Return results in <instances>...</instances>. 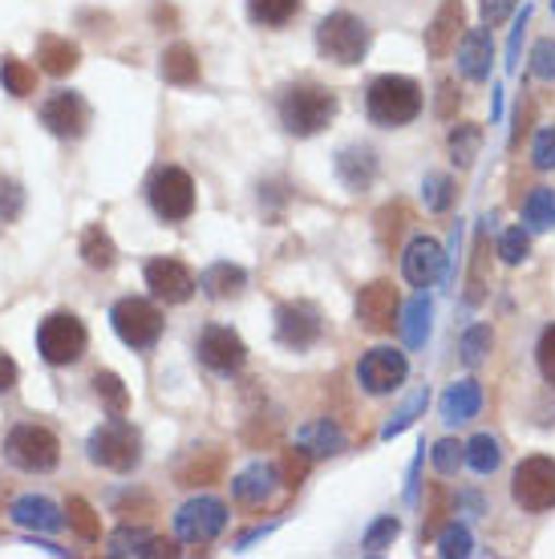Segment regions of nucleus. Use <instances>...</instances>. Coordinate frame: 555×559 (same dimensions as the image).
Wrapping results in <instances>:
<instances>
[{"instance_id": "obj_36", "label": "nucleus", "mask_w": 555, "mask_h": 559, "mask_svg": "<svg viewBox=\"0 0 555 559\" xmlns=\"http://www.w3.org/2000/svg\"><path fill=\"white\" fill-rule=\"evenodd\" d=\"M479 142H483V130L474 122H459V130H450V154L459 167H471L474 154H479Z\"/></svg>"}, {"instance_id": "obj_43", "label": "nucleus", "mask_w": 555, "mask_h": 559, "mask_svg": "<svg viewBox=\"0 0 555 559\" xmlns=\"http://www.w3.org/2000/svg\"><path fill=\"white\" fill-rule=\"evenodd\" d=\"M426 329H430V300H426V296H417L414 305H410L405 341H410V345H422V341H426Z\"/></svg>"}, {"instance_id": "obj_6", "label": "nucleus", "mask_w": 555, "mask_h": 559, "mask_svg": "<svg viewBox=\"0 0 555 559\" xmlns=\"http://www.w3.org/2000/svg\"><path fill=\"white\" fill-rule=\"evenodd\" d=\"M511 503L528 515L552 511L555 507V459L531 454L511 471Z\"/></svg>"}, {"instance_id": "obj_5", "label": "nucleus", "mask_w": 555, "mask_h": 559, "mask_svg": "<svg viewBox=\"0 0 555 559\" xmlns=\"http://www.w3.org/2000/svg\"><path fill=\"white\" fill-rule=\"evenodd\" d=\"M4 459L13 462L16 471L45 475L61 462V442H57L54 430H45L37 421H25V426L9 430V438H4Z\"/></svg>"}, {"instance_id": "obj_41", "label": "nucleus", "mask_w": 555, "mask_h": 559, "mask_svg": "<svg viewBox=\"0 0 555 559\" xmlns=\"http://www.w3.org/2000/svg\"><path fill=\"white\" fill-rule=\"evenodd\" d=\"M491 345H495V333H491V324H474L471 333L462 336V361L479 365L486 353H491Z\"/></svg>"}, {"instance_id": "obj_4", "label": "nucleus", "mask_w": 555, "mask_h": 559, "mask_svg": "<svg viewBox=\"0 0 555 559\" xmlns=\"http://www.w3.org/2000/svg\"><path fill=\"white\" fill-rule=\"evenodd\" d=\"M90 459L97 466H106L114 475H126L142 462V438L139 430L122 421V414H114L110 421H102L94 433H90Z\"/></svg>"}, {"instance_id": "obj_7", "label": "nucleus", "mask_w": 555, "mask_h": 559, "mask_svg": "<svg viewBox=\"0 0 555 559\" xmlns=\"http://www.w3.org/2000/svg\"><path fill=\"white\" fill-rule=\"evenodd\" d=\"M146 199L158 219L182 224L194 215V182L182 167H158L146 182Z\"/></svg>"}, {"instance_id": "obj_18", "label": "nucleus", "mask_w": 555, "mask_h": 559, "mask_svg": "<svg viewBox=\"0 0 555 559\" xmlns=\"http://www.w3.org/2000/svg\"><path fill=\"white\" fill-rule=\"evenodd\" d=\"M491 61H495V41L486 28H467L459 41V73L467 82H486L491 78Z\"/></svg>"}, {"instance_id": "obj_31", "label": "nucleus", "mask_w": 555, "mask_h": 559, "mask_svg": "<svg viewBox=\"0 0 555 559\" xmlns=\"http://www.w3.org/2000/svg\"><path fill=\"white\" fill-rule=\"evenodd\" d=\"M296 13H300V0H248V16L264 28L288 25Z\"/></svg>"}, {"instance_id": "obj_2", "label": "nucleus", "mask_w": 555, "mask_h": 559, "mask_svg": "<svg viewBox=\"0 0 555 559\" xmlns=\"http://www.w3.org/2000/svg\"><path fill=\"white\" fill-rule=\"evenodd\" d=\"M336 118V94L324 85H292L280 98V127L292 139H312Z\"/></svg>"}, {"instance_id": "obj_33", "label": "nucleus", "mask_w": 555, "mask_h": 559, "mask_svg": "<svg viewBox=\"0 0 555 559\" xmlns=\"http://www.w3.org/2000/svg\"><path fill=\"white\" fill-rule=\"evenodd\" d=\"M0 82H4V90H9V94H16V98H28V94L37 90V70H33V66H25V61H16V57H4V61H0Z\"/></svg>"}, {"instance_id": "obj_27", "label": "nucleus", "mask_w": 555, "mask_h": 559, "mask_svg": "<svg viewBox=\"0 0 555 559\" xmlns=\"http://www.w3.org/2000/svg\"><path fill=\"white\" fill-rule=\"evenodd\" d=\"M82 260L90 267H94V272H106V267L118 264V248H114L110 231H106L102 224L85 227V236H82Z\"/></svg>"}, {"instance_id": "obj_23", "label": "nucleus", "mask_w": 555, "mask_h": 559, "mask_svg": "<svg viewBox=\"0 0 555 559\" xmlns=\"http://www.w3.org/2000/svg\"><path fill=\"white\" fill-rule=\"evenodd\" d=\"M244 284H248V276H244V267L236 264H211L203 276H199V288L211 296V300H236L239 293H244Z\"/></svg>"}, {"instance_id": "obj_28", "label": "nucleus", "mask_w": 555, "mask_h": 559, "mask_svg": "<svg viewBox=\"0 0 555 559\" xmlns=\"http://www.w3.org/2000/svg\"><path fill=\"white\" fill-rule=\"evenodd\" d=\"M163 78L170 85H194L199 82V57L191 45H170L163 53Z\"/></svg>"}, {"instance_id": "obj_24", "label": "nucleus", "mask_w": 555, "mask_h": 559, "mask_svg": "<svg viewBox=\"0 0 555 559\" xmlns=\"http://www.w3.org/2000/svg\"><path fill=\"white\" fill-rule=\"evenodd\" d=\"M110 544H114L110 547L114 556H175V544H170V539H158V535H151V532H130V527L114 532Z\"/></svg>"}, {"instance_id": "obj_15", "label": "nucleus", "mask_w": 555, "mask_h": 559, "mask_svg": "<svg viewBox=\"0 0 555 559\" xmlns=\"http://www.w3.org/2000/svg\"><path fill=\"white\" fill-rule=\"evenodd\" d=\"M398 308H402L398 288L389 280H374L357 296V324H362L365 333H389L398 324Z\"/></svg>"}, {"instance_id": "obj_11", "label": "nucleus", "mask_w": 555, "mask_h": 559, "mask_svg": "<svg viewBox=\"0 0 555 559\" xmlns=\"http://www.w3.org/2000/svg\"><path fill=\"white\" fill-rule=\"evenodd\" d=\"M194 353H199V361L208 365L211 373H239L244 361H248V345L227 324H208L194 341Z\"/></svg>"}, {"instance_id": "obj_22", "label": "nucleus", "mask_w": 555, "mask_h": 559, "mask_svg": "<svg viewBox=\"0 0 555 559\" xmlns=\"http://www.w3.org/2000/svg\"><path fill=\"white\" fill-rule=\"evenodd\" d=\"M78 61H82V49L73 41H66V37H42V41H37V66H42V73H49V78L73 73Z\"/></svg>"}, {"instance_id": "obj_42", "label": "nucleus", "mask_w": 555, "mask_h": 559, "mask_svg": "<svg viewBox=\"0 0 555 559\" xmlns=\"http://www.w3.org/2000/svg\"><path fill=\"white\" fill-rule=\"evenodd\" d=\"M535 369H540V378L555 390V324H547L540 333V341H535Z\"/></svg>"}, {"instance_id": "obj_40", "label": "nucleus", "mask_w": 555, "mask_h": 559, "mask_svg": "<svg viewBox=\"0 0 555 559\" xmlns=\"http://www.w3.org/2000/svg\"><path fill=\"white\" fill-rule=\"evenodd\" d=\"M528 252H531V239H528V231L523 227H507L499 236V255H503V264H523L528 260Z\"/></svg>"}, {"instance_id": "obj_47", "label": "nucleus", "mask_w": 555, "mask_h": 559, "mask_svg": "<svg viewBox=\"0 0 555 559\" xmlns=\"http://www.w3.org/2000/svg\"><path fill=\"white\" fill-rule=\"evenodd\" d=\"M438 556H446V559L471 556V532H467V527H446V532H442V547H438Z\"/></svg>"}, {"instance_id": "obj_35", "label": "nucleus", "mask_w": 555, "mask_h": 559, "mask_svg": "<svg viewBox=\"0 0 555 559\" xmlns=\"http://www.w3.org/2000/svg\"><path fill=\"white\" fill-rule=\"evenodd\" d=\"M13 515L21 519V523H28V527H42V532H57V527H61L57 507L45 503V499H21Z\"/></svg>"}, {"instance_id": "obj_10", "label": "nucleus", "mask_w": 555, "mask_h": 559, "mask_svg": "<svg viewBox=\"0 0 555 559\" xmlns=\"http://www.w3.org/2000/svg\"><path fill=\"white\" fill-rule=\"evenodd\" d=\"M410 378V361H405L402 349H369L357 365V385H362L369 397H389V393H398Z\"/></svg>"}, {"instance_id": "obj_8", "label": "nucleus", "mask_w": 555, "mask_h": 559, "mask_svg": "<svg viewBox=\"0 0 555 559\" xmlns=\"http://www.w3.org/2000/svg\"><path fill=\"white\" fill-rule=\"evenodd\" d=\"M85 345H90V333H85V324L73 312H54L37 329V349H42V357L49 365L82 361Z\"/></svg>"}, {"instance_id": "obj_48", "label": "nucleus", "mask_w": 555, "mask_h": 559, "mask_svg": "<svg viewBox=\"0 0 555 559\" xmlns=\"http://www.w3.org/2000/svg\"><path fill=\"white\" fill-rule=\"evenodd\" d=\"M442 515H446V490L434 483L430 487V511H426V523H422V535H434L442 527Z\"/></svg>"}, {"instance_id": "obj_13", "label": "nucleus", "mask_w": 555, "mask_h": 559, "mask_svg": "<svg viewBox=\"0 0 555 559\" xmlns=\"http://www.w3.org/2000/svg\"><path fill=\"white\" fill-rule=\"evenodd\" d=\"M227 527V507L220 499H191L175 515V535L187 544H211Z\"/></svg>"}, {"instance_id": "obj_49", "label": "nucleus", "mask_w": 555, "mask_h": 559, "mask_svg": "<svg viewBox=\"0 0 555 559\" xmlns=\"http://www.w3.org/2000/svg\"><path fill=\"white\" fill-rule=\"evenodd\" d=\"M511 9H515V0H479V13H483V25L486 28L503 25V21L511 16Z\"/></svg>"}, {"instance_id": "obj_38", "label": "nucleus", "mask_w": 555, "mask_h": 559, "mask_svg": "<svg viewBox=\"0 0 555 559\" xmlns=\"http://www.w3.org/2000/svg\"><path fill=\"white\" fill-rule=\"evenodd\" d=\"M422 195H426V207L430 211H446L454 203V179H450V175H426Z\"/></svg>"}, {"instance_id": "obj_32", "label": "nucleus", "mask_w": 555, "mask_h": 559, "mask_svg": "<svg viewBox=\"0 0 555 559\" xmlns=\"http://www.w3.org/2000/svg\"><path fill=\"white\" fill-rule=\"evenodd\" d=\"M523 219H528V227H535V231L555 227V191L552 187H535V191L523 199Z\"/></svg>"}, {"instance_id": "obj_39", "label": "nucleus", "mask_w": 555, "mask_h": 559, "mask_svg": "<svg viewBox=\"0 0 555 559\" xmlns=\"http://www.w3.org/2000/svg\"><path fill=\"white\" fill-rule=\"evenodd\" d=\"M66 515H70V527L82 539H90L94 544L97 535H102V527H97V515H94V507L85 503V499H70V507H66Z\"/></svg>"}, {"instance_id": "obj_1", "label": "nucleus", "mask_w": 555, "mask_h": 559, "mask_svg": "<svg viewBox=\"0 0 555 559\" xmlns=\"http://www.w3.org/2000/svg\"><path fill=\"white\" fill-rule=\"evenodd\" d=\"M365 114L374 127H410L422 114V85L402 73H381L365 90Z\"/></svg>"}, {"instance_id": "obj_26", "label": "nucleus", "mask_w": 555, "mask_h": 559, "mask_svg": "<svg viewBox=\"0 0 555 559\" xmlns=\"http://www.w3.org/2000/svg\"><path fill=\"white\" fill-rule=\"evenodd\" d=\"M272 487H276V471H272V466H251V471H244V475L232 483V495H236L239 503L260 507L268 495H272Z\"/></svg>"}, {"instance_id": "obj_29", "label": "nucleus", "mask_w": 555, "mask_h": 559, "mask_svg": "<svg viewBox=\"0 0 555 559\" xmlns=\"http://www.w3.org/2000/svg\"><path fill=\"white\" fill-rule=\"evenodd\" d=\"M377 243L386 248V252H393V243L402 239V231L410 227V207H405L402 199L398 203H386V207L377 211Z\"/></svg>"}, {"instance_id": "obj_44", "label": "nucleus", "mask_w": 555, "mask_h": 559, "mask_svg": "<svg viewBox=\"0 0 555 559\" xmlns=\"http://www.w3.org/2000/svg\"><path fill=\"white\" fill-rule=\"evenodd\" d=\"M280 475H284V487H300L305 475H308L305 450H284V459H280Z\"/></svg>"}, {"instance_id": "obj_17", "label": "nucleus", "mask_w": 555, "mask_h": 559, "mask_svg": "<svg viewBox=\"0 0 555 559\" xmlns=\"http://www.w3.org/2000/svg\"><path fill=\"white\" fill-rule=\"evenodd\" d=\"M446 267V255H442V243L430 236H414L410 239V248L402 255V276L414 284V288H430L434 280L442 276Z\"/></svg>"}, {"instance_id": "obj_37", "label": "nucleus", "mask_w": 555, "mask_h": 559, "mask_svg": "<svg viewBox=\"0 0 555 559\" xmlns=\"http://www.w3.org/2000/svg\"><path fill=\"white\" fill-rule=\"evenodd\" d=\"M430 462L438 475H459V466L467 462V447H462L459 438H438L430 450Z\"/></svg>"}, {"instance_id": "obj_12", "label": "nucleus", "mask_w": 555, "mask_h": 559, "mask_svg": "<svg viewBox=\"0 0 555 559\" xmlns=\"http://www.w3.org/2000/svg\"><path fill=\"white\" fill-rule=\"evenodd\" d=\"M324 333V324H320V312L317 305H308V300H288V305L276 308V341L280 345H288V349H312Z\"/></svg>"}, {"instance_id": "obj_14", "label": "nucleus", "mask_w": 555, "mask_h": 559, "mask_svg": "<svg viewBox=\"0 0 555 559\" xmlns=\"http://www.w3.org/2000/svg\"><path fill=\"white\" fill-rule=\"evenodd\" d=\"M42 127L49 130L54 139H82L85 127H90V106H85L82 94L57 90L54 98H45V106H42Z\"/></svg>"}, {"instance_id": "obj_34", "label": "nucleus", "mask_w": 555, "mask_h": 559, "mask_svg": "<svg viewBox=\"0 0 555 559\" xmlns=\"http://www.w3.org/2000/svg\"><path fill=\"white\" fill-rule=\"evenodd\" d=\"M94 393H97V402L110 409V414H126V409H130V393H126L122 378L110 373V369L94 373Z\"/></svg>"}, {"instance_id": "obj_3", "label": "nucleus", "mask_w": 555, "mask_h": 559, "mask_svg": "<svg viewBox=\"0 0 555 559\" xmlns=\"http://www.w3.org/2000/svg\"><path fill=\"white\" fill-rule=\"evenodd\" d=\"M317 49L333 66H362L369 53V25L353 13H329L317 25Z\"/></svg>"}, {"instance_id": "obj_21", "label": "nucleus", "mask_w": 555, "mask_h": 559, "mask_svg": "<svg viewBox=\"0 0 555 559\" xmlns=\"http://www.w3.org/2000/svg\"><path fill=\"white\" fill-rule=\"evenodd\" d=\"M479 409H483V390H479V381H471V378L454 381V385L442 393V421L446 426L471 421Z\"/></svg>"}, {"instance_id": "obj_52", "label": "nucleus", "mask_w": 555, "mask_h": 559, "mask_svg": "<svg viewBox=\"0 0 555 559\" xmlns=\"http://www.w3.org/2000/svg\"><path fill=\"white\" fill-rule=\"evenodd\" d=\"M16 378H21V369H16V361H13V357H9L4 349H0V393L13 390Z\"/></svg>"}, {"instance_id": "obj_51", "label": "nucleus", "mask_w": 555, "mask_h": 559, "mask_svg": "<svg viewBox=\"0 0 555 559\" xmlns=\"http://www.w3.org/2000/svg\"><path fill=\"white\" fill-rule=\"evenodd\" d=\"M459 114V90L454 82H442L438 85V118H454Z\"/></svg>"}, {"instance_id": "obj_53", "label": "nucleus", "mask_w": 555, "mask_h": 559, "mask_svg": "<svg viewBox=\"0 0 555 559\" xmlns=\"http://www.w3.org/2000/svg\"><path fill=\"white\" fill-rule=\"evenodd\" d=\"M552 13H555V0H552Z\"/></svg>"}, {"instance_id": "obj_25", "label": "nucleus", "mask_w": 555, "mask_h": 559, "mask_svg": "<svg viewBox=\"0 0 555 559\" xmlns=\"http://www.w3.org/2000/svg\"><path fill=\"white\" fill-rule=\"evenodd\" d=\"M336 170H341V179H345L353 191H362V187L374 182L377 158H374V151H365V146H349V151H341V158H336Z\"/></svg>"}, {"instance_id": "obj_50", "label": "nucleus", "mask_w": 555, "mask_h": 559, "mask_svg": "<svg viewBox=\"0 0 555 559\" xmlns=\"http://www.w3.org/2000/svg\"><path fill=\"white\" fill-rule=\"evenodd\" d=\"M389 539H398V519H381L374 532L365 535V547H369V551H381Z\"/></svg>"}, {"instance_id": "obj_46", "label": "nucleus", "mask_w": 555, "mask_h": 559, "mask_svg": "<svg viewBox=\"0 0 555 559\" xmlns=\"http://www.w3.org/2000/svg\"><path fill=\"white\" fill-rule=\"evenodd\" d=\"M531 73L540 78V82H552L555 78V41H540L531 49Z\"/></svg>"}, {"instance_id": "obj_20", "label": "nucleus", "mask_w": 555, "mask_h": 559, "mask_svg": "<svg viewBox=\"0 0 555 559\" xmlns=\"http://www.w3.org/2000/svg\"><path fill=\"white\" fill-rule=\"evenodd\" d=\"M223 454L220 450H191L187 459L175 466V483L179 487H211V483H220L223 478Z\"/></svg>"}, {"instance_id": "obj_9", "label": "nucleus", "mask_w": 555, "mask_h": 559, "mask_svg": "<svg viewBox=\"0 0 555 559\" xmlns=\"http://www.w3.org/2000/svg\"><path fill=\"white\" fill-rule=\"evenodd\" d=\"M110 324L130 349H151L154 341L163 336V312L151 300H142V296H122L110 308Z\"/></svg>"}, {"instance_id": "obj_30", "label": "nucleus", "mask_w": 555, "mask_h": 559, "mask_svg": "<svg viewBox=\"0 0 555 559\" xmlns=\"http://www.w3.org/2000/svg\"><path fill=\"white\" fill-rule=\"evenodd\" d=\"M499 462H503V447L491 433H474L471 442H467V466H471L474 475H495Z\"/></svg>"}, {"instance_id": "obj_16", "label": "nucleus", "mask_w": 555, "mask_h": 559, "mask_svg": "<svg viewBox=\"0 0 555 559\" xmlns=\"http://www.w3.org/2000/svg\"><path fill=\"white\" fill-rule=\"evenodd\" d=\"M146 288H151L163 305H182V300H191L194 296V276L191 267L182 264V260H170V255H158L146 264Z\"/></svg>"}, {"instance_id": "obj_45", "label": "nucleus", "mask_w": 555, "mask_h": 559, "mask_svg": "<svg viewBox=\"0 0 555 559\" xmlns=\"http://www.w3.org/2000/svg\"><path fill=\"white\" fill-rule=\"evenodd\" d=\"M531 163L540 170H555V127L535 134V142H531Z\"/></svg>"}, {"instance_id": "obj_19", "label": "nucleus", "mask_w": 555, "mask_h": 559, "mask_svg": "<svg viewBox=\"0 0 555 559\" xmlns=\"http://www.w3.org/2000/svg\"><path fill=\"white\" fill-rule=\"evenodd\" d=\"M462 16H467V13H462V0H446L442 9H438V16L430 21V28H426V53L442 61L450 49H459Z\"/></svg>"}]
</instances>
